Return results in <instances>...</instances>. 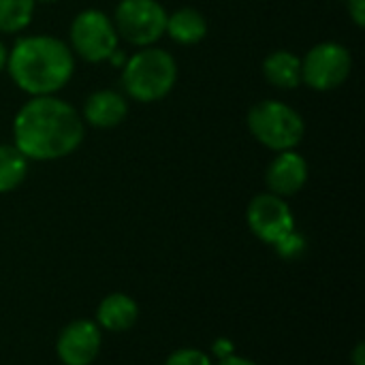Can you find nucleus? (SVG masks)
<instances>
[{
	"label": "nucleus",
	"mask_w": 365,
	"mask_h": 365,
	"mask_svg": "<svg viewBox=\"0 0 365 365\" xmlns=\"http://www.w3.org/2000/svg\"><path fill=\"white\" fill-rule=\"evenodd\" d=\"M86 124L81 113L66 101L30 96L13 118V145L36 163H51L77 152L83 143Z\"/></svg>",
	"instance_id": "nucleus-1"
},
{
	"label": "nucleus",
	"mask_w": 365,
	"mask_h": 365,
	"mask_svg": "<svg viewBox=\"0 0 365 365\" xmlns=\"http://www.w3.org/2000/svg\"><path fill=\"white\" fill-rule=\"evenodd\" d=\"M4 71L28 96H51L71 81L75 53L68 43L51 34H30L17 38L9 49Z\"/></svg>",
	"instance_id": "nucleus-2"
},
{
	"label": "nucleus",
	"mask_w": 365,
	"mask_h": 365,
	"mask_svg": "<svg viewBox=\"0 0 365 365\" xmlns=\"http://www.w3.org/2000/svg\"><path fill=\"white\" fill-rule=\"evenodd\" d=\"M178 83V62L160 47H141L122 64V88L137 103H158Z\"/></svg>",
	"instance_id": "nucleus-3"
},
{
	"label": "nucleus",
	"mask_w": 365,
	"mask_h": 365,
	"mask_svg": "<svg viewBox=\"0 0 365 365\" xmlns=\"http://www.w3.org/2000/svg\"><path fill=\"white\" fill-rule=\"evenodd\" d=\"M246 126L255 141L272 152L295 150L306 135L304 115L276 98L255 103L246 115Z\"/></svg>",
	"instance_id": "nucleus-4"
},
{
	"label": "nucleus",
	"mask_w": 365,
	"mask_h": 365,
	"mask_svg": "<svg viewBox=\"0 0 365 365\" xmlns=\"http://www.w3.org/2000/svg\"><path fill=\"white\" fill-rule=\"evenodd\" d=\"M120 36L113 19L101 9H83L75 15L68 30V47L86 62H109L118 51Z\"/></svg>",
	"instance_id": "nucleus-5"
},
{
	"label": "nucleus",
	"mask_w": 365,
	"mask_h": 365,
	"mask_svg": "<svg viewBox=\"0 0 365 365\" xmlns=\"http://www.w3.org/2000/svg\"><path fill=\"white\" fill-rule=\"evenodd\" d=\"M353 73V56L338 41L317 43L302 58V83L314 92H331L349 81Z\"/></svg>",
	"instance_id": "nucleus-6"
},
{
	"label": "nucleus",
	"mask_w": 365,
	"mask_h": 365,
	"mask_svg": "<svg viewBox=\"0 0 365 365\" xmlns=\"http://www.w3.org/2000/svg\"><path fill=\"white\" fill-rule=\"evenodd\" d=\"M167 11L158 0H120L113 11L118 36L135 47H152L165 36Z\"/></svg>",
	"instance_id": "nucleus-7"
},
{
	"label": "nucleus",
	"mask_w": 365,
	"mask_h": 365,
	"mask_svg": "<svg viewBox=\"0 0 365 365\" xmlns=\"http://www.w3.org/2000/svg\"><path fill=\"white\" fill-rule=\"evenodd\" d=\"M246 222L252 235L269 246H276L291 231H295V216L291 205L287 199L272 192H259L252 197L246 210Z\"/></svg>",
	"instance_id": "nucleus-8"
},
{
	"label": "nucleus",
	"mask_w": 365,
	"mask_h": 365,
	"mask_svg": "<svg viewBox=\"0 0 365 365\" xmlns=\"http://www.w3.org/2000/svg\"><path fill=\"white\" fill-rule=\"evenodd\" d=\"M101 327L94 321L77 319L60 331L56 355L64 365H92L101 353Z\"/></svg>",
	"instance_id": "nucleus-9"
},
{
	"label": "nucleus",
	"mask_w": 365,
	"mask_h": 365,
	"mask_svg": "<svg viewBox=\"0 0 365 365\" xmlns=\"http://www.w3.org/2000/svg\"><path fill=\"white\" fill-rule=\"evenodd\" d=\"M308 175H310L308 160L297 150L276 152V156L272 158L265 171L267 192L278 195L282 199L293 197L304 190Z\"/></svg>",
	"instance_id": "nucleus-10"
},
{
	"label": "nucleus",
	"mask_w": 365,
	"mask_h": 365,
	"mask_svg": "<svg viewBox=\"0 0 365 365\" xmlns=\"http://www.w3.org/2000/svg\"><path fill=\"white\" fill-rule=\"evenodd\" d=\"M128 115V101L122 92L118 90H96L92 92L81 109V120L83 124L98 128V130H107V128H115L120 126Z\"/></svg>",
	"instance_id": "nucleus-11"
},
{
	"label": "nucleus",
	"mask_w": 365,
	"mask_h": 365,
	"mask_svg": "<svg viewBox=\"0 0 365 365\" xmlns=\"http://www.w3.org/2000/svg\"><path fill=\"white\" fill-rule=\"evenodd\" d=\"M137 319H139V306L126 293L107 295L96 310V325L111 334L128 331L137 323Z\"/></svg>",
	"instance_id": "nucleus-12"
},
{
	"label": "nucleus",
	"mask_w": 365,
	"mask_h": 365,
	"mask_svg": "<svg viewBox=\"0 0 365 365\" xmlns=\"http://www.w3.org/2000/svg\"><path fill=\"white\" fill-rule=\"evenodd\" d=\"M207 32H210V24L199 9L182 6L167 15L165 34L178 45H184V47L199 45L207 36Z\"/></svg>",
	"instance_id": "nucleus-13"
},
{
	"label": "nucleus",
	"mask_w": 365,
	"mask_h": 365,
	"mask_svg": "<svg viewBox=\"0 0 365 365\" xmlns=\"http://www.w3.org/2000/svg\"><path fill=\"white\" fill-rule=\"evenodd\" d=\"M263 77L278 90H295L302 86V58L289 49H274L261 64Z\"/></svg>",
	"instance_id": "nucleus-14"
},
{
	"label": "nucleus",
	"mask_w": 365,
	"mask_h": 365,
	"mask_svg": "<svg viewBox=\"0 0 365 365\" xmlns=\"http://www.w3.org/2000/svg\"><path fill=\"white\" fill-rule=\"evenodd\" d=\"M28 165L30 160L13 143H0V195L13 192L24 184Z\"/></svg>",
	"instance_id": "nucleus-15"
},
{
	"label": "nucleus",
	"mask_w": 365,
	"mask_h": 365,
	"mask_svg": "<svg viewBox=\"0 0 365 365\" xmlns=\"http://www.w3.org/2000/svg\"><path fill=\"white\" fill-rule=\"evenodd\" d=\"M34 0H0V32L17 34L24 32L34 17Z\"/></svg>",
	"instance_id": "nucleus-16"
},
{
	"label": "nucleus",
	"mask_w": 365,
	"mask_h": 365,
	"mask_svg": "<svg viewBox=\"0 0 365 365\" xmlns=\"http://www.w3.org/2000/svg\"><path fill=\"white\" fill-rule=\"evenodd\" d=\"M274 248H276L278 257L293 261V259H299V257L306 252V237H304L299 231H291V233H289L284 240H280Z\"/></svg>",
	"instance_id": "nucleus-17"
},
{
	"label": "nucleus",
	"mask_w": 365,
	"mask_h": 365,
	"mask_svg": "<svg viewBox=\"0 0 365 365\" xmlns=\"http://www.w3.org/2000/svg\"><path fill=\"white\" fill-rule=\"evenodd\" d=\"M165 365H212V359L199 349H180L167 357Z\"/></svg>",
	"instance_id": "nucleus-18"
},
{
	"label": "nucleus",
	"mask_w": 365,
	"mask_h": 365,
	"mask_svg": "<svg viewBox=\"0 0 365 365\" xmlns=\"http://www.w3.org/2000/svg\"><path fill=\"white\" fill-rule=\"evenodd\" d=\"M346 9L357 28L365 26V0H346Z\"/></svg>",
	"instance_id": "nucleus-19"
},
{
	"label": "nucleus",
	"mask_w": 365,
	"mask_h": 365,
	"mask_svg": "<svg viewBox=\"0 0 365 365\" xmlns=\"http://www.w3.org/2000/svg\"><path fill=\"white\" fill-rule=\"evenodd\" d=\"M214 355L216 357H220V359H225V357H229V355H233V344L227 340V338H218L216 342H214Z\"/></svg>",
	"instance_id": "nucleus-20"
},
{
	"label": "nucleus",
	"mask_w": 365,
	"mask_h": 365,
	"mask_svg": "<svg viewBox=\"0 0 365 365\" xmlns=\"http://www.w3.org/2000/svg\"><path fill=\"white\" fill-rule=\"evenodd\" d=\"M218 365H259V364H255V361H250V359H246V357L229 355V357L220 359V364H218Z\"/></svg>",
	"instance_id": "nucleus-21"
},
{
	"label": "nucleus",
	"mask_w": 365,
	"mask_h": 365,
	"mask_svg": "<svg viewBox=\"0 0 365 365\" xmlns=\"http://www.w3.org/2000/svg\"><path fill=\"white\" fill-rule=\"evenodd\" d=\"M364 353H365V344L364 342H359V344H357V349H355V355H353V361H355V365H365Z\"/></svg>",
	"instance_id": "nucleus-22"
},
{
	"label": "nucleus",
	"mask_w": 365,
	"mask_h": 365,
	"mask_svg": "<svg viewBox=\"0 0 365 365\" xmlns=\"http://www.w3.org/2000/svg\"><path fill=\"white\" fill-rule=\"evenodd\" d=\"M6 58H9V49H6V45L0 41V73H4V68H6Z\"/></svg>",
	"instance_id": "nucleus-23"
},
{
	"label": "nucleus",
	"mask_w": 365,
	"mask_h": 365,
	"mask_svg": "<svg viewBox=\"0 0 365 365\" xmlns=\"http://www.w3.org/2000/svg\"><path fill=\"white\" fill-rule=\"evenodd\" d=\"M36 4H56V2H60V0H34Z\"/></svg>",
	"instance_id": "nucleus-24"
}]
</instances>
